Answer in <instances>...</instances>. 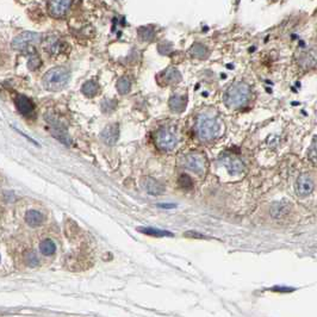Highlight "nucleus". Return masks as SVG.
I'll list each match as a JSON object with an SVG mask.
<instances>
[{
	"label": "nucleus",
	"instance_id": "nucleus-25",
	"mask_svg": "<svg viewBox=\"0 0 317 317\" xmlns=\"http://www.w3.org/2000/svg\"><path fill=\"white\" fill-rule=\"evenodd\" d=\"M308 158H309V160L314 163V165L317 166V137L314 140V142L311 143L310 148H309Z\"/></svg>",
	"mask_w": 317,
	"mask_h": 317
},
{
	"label": "nucleus",
	"instance_id": "nucleus-14",
	"mask_svg": "<svg viewBox=\"0 0 317 317\" xmlns=\"http://www.w3.org/2000/svg\"><path fill=\"white\" fill-rule=\"evenodd\" d=\"M25 222L30 227H38V225L42 224L43 215L40 211H36V210H29L25 215Z\"/></svg>",
	"mask_w": 317,
	"mask_h": 317
},
{
	"label": "nucleus",
	"instance_id": "nucleus-29",
	"mask_svg": "<svg viewBox=\"0 0 317 317\" xmlns=\"http://www.w3.org/2000/svg\"><path fill=\"white\" fill-rule=\"evenodd\" d=\"M175 204H170V203H166V204H158V207H163V209H173L175 207Z\"/></svg>",
	"mask_w": 317,
	"mask_h": 317
},
{
	"label": "nucleus",
	"instance_id": "nucleus-16",
	"mask_svg": "<svg viewBox=\"0 0 317 317\" xmlns=\"http://www.w3.org/2000/svg\"><path fill=\"white\" fill-rule=\"evenodd\" d=\"M162 79L165 80L166 84H178L181 80V74L178 69L168 68L162 73Z\"/></svg>",
	"mask_w": 317,
	"mask_h": 317
},
{
	"label": "nucleus",
	"instance_id": "nucleus-21",
	"mask_svg": "<svg viewBox=\"0 0 317 317\" xmlns=\"http://www.w3.org/2000/svg\"><path fill=\"white\" fill-rule=\"evenodd\" d=\"M130 88H131V82L128 78H121V79L117 81V90L121 95H127L129 92Z\"/></svg>",
	"mask_w": 317,
	"mask_h": 317
},
{
	"label": "nucleus",
	"instance_id": "nucleus-10",
	"mask_svg": "<svg viewBox=\"0 0 317 317\" xmlns=\"http://www.w3.org/2000/svg\"><path fill=\"white\" fill-rule=\"evenodd\" d=\"M101 141L108 145L115 144L119 137V128L117 124H111V126L106 127L100 134Z\"/></svg>",
	"mask_w": 317,
	"mask_h": 317
},
{
	"label": "nucleus",
	"instance_id": "nucleus-19",
	"mask_svg": "<svg viewBox=\"0 0 317 317\" xmlns=\"http://www.w3.org/2000/svg\"><path fill=\"white\" fill-rule=\"evenodd\" d=\"M137 230L145 234V235L157 236V238H165V236H171V238H172L173 236V234L171 233V231L155 229V228H139Z\"/></svg>",
	"mask_w": 317,
	"mask_h": 317
},
{
	"label": "nucleus",
	"instance_id": "nucleus-24",
	"mask_svg": "<svg viewBox=\"0 0 317 317\" xmlns=\"http://www.w3.org/2000/svg\"><path fill=\"white\" fill-rule=\"evenodd\" d=\"M178 184L183 189H191L193 186V181H192L191 176L188 175V174H181L178 179Z\"/></svg>",
	"mask_w": 317,
	"mask_h": 317
},
{
	"label": "nucleus",
	"instance_id": "nucleus-17",
	"mask_svg": "<svg viewBox=\"0 0 317 317\" xmlns=\"http://www.w3.org/2000/svg\"><path fill=\"white\" fill-rule=\"evenodd\" d=\"M191 55L196 59H206L209 56V49L201 43H194L190 50Z\"/></svg>",
	"mask_w": 317,
	"mask_h": 317
},
{
	"label": "nucleus",
	"instance_id": "nucleus-23",
	"mask_svg": "<svg viewBox=\"0 0 317 317\" xmlns=\"http://www.w3.org/2000/svg\"><path fill=\"white\" fill-rule=\"evenodd\" d=\"M24 259L29 267H36L38 265V262H40V260H38L35 252H28V253H25Z\"/></svg>",
	"mask_w": 317,
	"mask_h": 317
},
{
	"label": "nucleus",
	"instance_id": "nucleus-7",
	"mask_svg": "<svg viewBox=\"0 0 317 317\" xmlns=\"http://www.w3.org/2000/svg\"><path fill=\"white\" fill-rule=\"evenodd\" d=\"M73 0H49V14L55 18H61L71 9Z\"/></svg>",
	"mask_w": 317,
	"mask_h": 317
},
{
	"label": "nucleus",
	"instance_id": "nucleus-4",
	"mask_svg": "<svg viewBox=\"0 0 317 317\" xmlns=\"http://www.w3.org/2000/svg\"><path fill=\"white\" fill-rule=\"evenodd\" d=\"M184 163L186 168L199 175H204L207 170V160L203 153H191L186 155Z\"/></svg>",
	"mask_w": 317,
	"mask_h": 317
},
{
	"label": "nucleus",
	"instance_id": "nucleus-2",
	"mask_svg": "<svg viewBox=\"0 0 317 317\" xmlns=\"http://www.w3.org/2000/svg\"><path fill=\"white\" fill-rule=\"evenodd\" d=\"M251 99V88L245 82H235L228 88L224 103L230 109H241Z\"/></svg>",
	"mask_w": 317,
	"mask_h": 317
},
{
	"label": "nucleus",
	"instance_id": "nucleus-18",
	"mask_svg": "<svg viewBox=\"0 0 317 317\" xmlns=\"http://www.w3.org/2000/svg\"><path fill=\"white\" fill-rule=\"evenodd\" d=\"M98 90H99V86H98L97 82L93 81V80H90V81L85 82L81 88L82 93H84V95L88 98H92L95 97V95H97Z\"/></svg>",
	"mask_w": 317,
	"mask_h": 317
},
{
	"label": "nucleus",
	"instance_id": "nucleus-1",
	"mask_svg": "<svg viewBox=\"0 0 317 317\" xmlns=\"http://www.w3.org/2000/svg\"><path fill=\"white\" fill-rule=\"evenodd\" d=\"M197 134L205 142H211L218 139L223 132V124L220 119L210 116H201L197 121Z\"/></svg>",
	"mask_w": 317,
	"mask_h": 317
},
{
	"label": "nucleus",
	"instance_id": "nucleus-27",
	"mask_svg": "<svg viewBox=\"0 0 317 317\" xmlns=\"http://www.w3.org/2000/svg\"><path fill=\"white\" fill-rule=\"evenodd\" d=\"M60 49H61V47H60V42L56 38H51L50 41H49V44H48V50L50 51V53H59Z\"/></svg>",
	"mask_w": 317,
	"mask_h": 317
},
{
	"label": "nucleus",
	"instance_id": "nucleus-13",
	"mask_svg": "<svg viewBox=\"0 0 317 317\" xmlns=\"http://www.w3.org/2000/svg\"><path fill=\"white\" fill-rule=\"evenodd\" d=\"M145 190L148 191V193L153 194V196H158L165 191V188H163L162 184L158 183L155 179L147 178L145 179Z\"/></svg>",
	"mask_w": 317,
	"mask_h": 317
},
{
	"label": "nucleus",
	"instance_id": "nucleus-22",
	"mask_svg": "<svg viewBox=\"0 0 317 317\" xmlns=\"http://www.w3.org/2000/svg\"><path fill=\"white\" fill-rule=\"evenodd\" d=\"M139 35H140V37H141V40L152 41L153 38H154L155 32L152 28L143 27V28H140L139 29Z\"/></svg>",
	"mask_w": 317,
	"mask_h": 317
},
{
	"label": "nucleus",
	"instance_id": "nucleus-8",
	"mask_svg": "<svg viewBox=\"0 0 317 317\" xmlns=\"http://www.w3.org/2000/svg\"><path fill=\"white\" fill-rule=\"evenodd\" d=\"M314 191V181L308 174H302L296 183V193L300 197H306Z\"/></svg>",
	"mask_w": 317,
	"mask_h": 317
},
{
	"label": "nucleus",
	"instance_id": "nucleus-15",
	"mask_svg": "<svg viewBox=\"0 0 317 317\" xmlns=\"http://www.w3.org/2000/svg\"><path fill=\"white\" fill-rule=\"evenodd\" d=\"M188 104L186 97H181V95H173L170 99V108L174 112H183Z\"/></svg>",
	"mask_w": 317,
	"mask_h": 317
},
{
	"label": "nucleus",
	"instance_id": "nucleus-9",
	"mask_svg": "<svg viewBox=\"0 0 317 317\" xmlns=\"http://www.w3.org/2000/svg\"><path fill=\"white\" fill-rule=\"evenodd\" d=\"M221 160L230 174H240L243 171V162L234 155H223Z\"/></svg>",
	"mask_w": 317,
	"mask_h": 317
},
{
	"label": "nucleus",
	"instance_id": "nucleus-12",
	"mask_svg": "<svg viewBox=\"0 0 317 317\" xmlns=\"http://www.w3.org/2000/svg\"><path fill=\"white\" fill-rule=\"evenodd\" d=\"M16 106H17L19 112L23 113V115H29V113L32 112L33 109H35L32 101L28 97H25V95H18V97L16 98Z\"/></svg>",
	"mask_w": 317,
	"mask_h": 317
},
{
	"label": "nucleus",
	"instance_id": "nucleus-5",
	"mask_svg": "<svg viewBox=\"0 0 317 317\" xmlns=\"http://www.w3.org/2000/svg\"><path fill=\"white\" fill-rule=\"evenodd\" d=\"M41 37L42 36L37 32H30V31L22 32L12 41V48L16 49V50H25L33 44L41 42Z\"/></svg>",
	"mask_w": 317,
	"mask_h": 317
},
{
	"label": "nucleus",
	"instance_id": "nucleus-26",
	"mask_svg": "<svg viewBox=\"0 0 317 317\" xmlns=\"http://www.w3.org/2000/svg\"><path fill=\"white\" fill-rule=\"evenodd\" d=\"M41 63L42 62H41V60L37 55H31L29 61H28V67H29L30 71H35V69H37L41 66Z\"/></svg>",
	"mask_w": 317,
	"mask_h": 317
},
{
	"label": "nucleus",
	"instance_id": "nucleus-20",
	"mask_svg": "<svg viewBox=\"0 0 317 317\" xmlns=\"http://www.w3.org/2000/svg\"><path fill=\"white\" fill-rule=\"evenodd\" d=\"M40 252L44 255H53L56 252V246L55 243L51 240L47 238V240H43L42 242L40 243Z\"/></svg>",
	"mask_w": 317,
	"mask_h": 317
},
{
	"label": "nucleus",
	"instance_id": "nucleus-11",
	"mask_svg": "<svg viewBox=\"0 0 317 317\" xmlns=\"http://www.w3.org/2000/svg\"><path fill=\"white\" fill-rule=\"evenodd\" d=\"M291 210V203L287 201H280L274 203L271 207V214L274 218H283L288 215Z\"/></svg>",
	"mask_w": 317,
	"mask_h": 317
},
{
	"label": "nucleus",
	"instance_id": "nucleus-3",
	"mask_svg": "<svg viewBox=\"0 0 317 317\" xmlns=\"http://www.w3.org/2000/svg\"><path fill=\"white\" fill-rule=\"evenodd\" d=\"M71 79V73L64 67H55L44 74L43 86L48 91H60L64 88Z\"/></svg>",
	"mask_w": 317,
	"mask_h": 317
},
{
	"label": "nucleus",
	"instance_id": "nucleus-28",
	"mask_svg": "<svg viewBox=\"0 0 317 317\" xmlns=\"http://www.w3.org/2000/svg\"><path fill=\"white\" fill-rule=\"evenodd\" d=\"M186 236H190V238H206V236H204V235H199V234H197L196 231H188V234H186Z\"/></svg>",
	"mask_w": 317,
	"mask_h": 317
},
{
	"label": "nucleus",
	"instance_id": "nucleus-6",
	"mask_svg": "<svg viewBox=\"0 0 317 317\" xmlns=\"http://www.w3.org/2000/svg\"><path fill=\"white\" fill-rule=\"evenodd\" d=\"M155 143L161 150H172L178 143L175 135L172 134L170 130L161 129L155 135Z\"/></svg>",
	"mask_w": 317,
	"mask_h": 317
}]
</instances>
